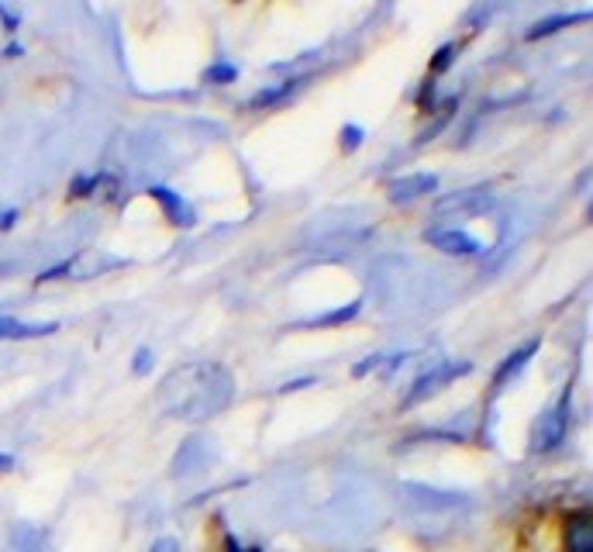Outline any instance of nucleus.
<instances>
[{
    "instance_id": "10",
    "label": "nucleus",
    "mask_w": 593,
    "mask_h": 552,
    "mask_svg": "<svg viewBox=\"0 0 593 552\" xmlns=\"http://www.w3.org/2000/svg\"><path fill=\"white\" fill-rule=\"evenodd\" d=\"M539 345H542L539 339H531V342H524L521 349H515V353H510V356L497 366V373H494V391H501V387H504L507 380H515V377L524 370L528 359L539 353Z\"/></svg>"
},
{
    "instance_id": "14",
    "label": "nucleus",
    "mask_w": 593,
    "mask_h": 552,
    "mask_svg": "<svg viewBox=\"0 0 593 552\" xmlns=\"http://www.w3.org/2000/svg\"><path fill=\"white\" fill-rule=\"evenodd\" d=\"M300 84H304V79H283V84H276V87H262V90L249 100V111H265V108L283 105V100L291 97Z\"/></svg>"
},
{
    "instance_id": "6",
    "label": "nucleus",
    "mask_w": 593,
    "mask_h": 552,
    "mask_svg": "<svg viewBox=\"0 0 593 552\" xmlns=\"http://www.w3.org/2000/svg\"><path fill=\"white\" fill-rule=\"evenodd\" d=\"M438 191V176L435 173H407L386 183V197L394 204H407V200H418L421 194H432Z\"/></svg>"
},
{
    "instance_id": "8",
    "label": "nucleus",
    "mask_w": 593,
    "mask_h": 552,
    "mask_svg": "<svg viewBox=\"0 0 593 552\" xmlns=\"http://www.w3.org/2000/svg\"><path fill=\"white\" fill-rule=\"evenodd\" d=\"M563 542H566V552H593V518H590V511H577V515L566 518Z\"/></svg>"
},
{
    "instance_id": "9",
    "label": "nucleus",
    "mask_w": 593,
    "mask_h": 552,
    "mask_svg": "<svg viewBox=\"0 0 593 552\" xmlns=\"http://www.w3.org/2000/svg\"><path fill=\"white\" fill-rule=\"evenodd\" d=\"M149 194L162 204V211H166V218L173 224H180V229H190V224H194V208L176 191H170V187H152Z\"/></svg>"
},
{
    "instance_id": "17",
    "label": "nucleus",
    "mask_w": 593,
    "mask_h": 552,
    "mask_svg": "<svg viewBox=\"0 0 593 552\" xmlns=\"http://www.w3.org/2000/svg\"><path fill=\"white\" fill-rule=\"evenodd\" d=\"M456 63V42H445L435 56H432V73H445Z\"/></svg>"
},
{
    "instance_id": "11",
    "label": "nucleus",
    "mask_w": 593,
    "mask_h": 552,
    "mask_svg": "<svg viewBox=\"0 0 593 552\" xmlns=\"http://www.w3.org/2000/svg\"><path fill=\"white\" fill-rule=\"evenodd\" d=\"M404 494L411 498L415 504L424 507H459L462 494H453V490H435V487H424V483H404Z\"/></svg>"
},
{
    "instance_id": "4",
    "label": "nucleus",
    "mask_w": 593,
    "mask_h": 552,
    "mask_svg": "<svg viewBox=\"0 0 593 552\" xmlns=\"http://www.w3.org/2000/svg\"><path fill=\"white\" fill-rule=\"evenodd\" d=\"M494 208V194L486 187H466V191H453L435 200V218H473Z\"/></svg>"
},
{
    "instance_id": "28",
    "label": "nucleus",
    "mask_w": 593,
    "mask_h": 552,
    "mask_svg": "<svg viewBox=\"0 0 593 552\" xmlns=\"http://www.w3.org/2000/svg\"><path fill=\"white\" fill-rule=\"evenodd\" d=\"M4 56H8V59H17V56H25V46H17V42H11V46L4 49Z\"/></svg>"
},
{
    "instance_id": "23",
    "label": "nucleus",
    "mask_w": 593,
    "mask_h": 552,
    "mask_svg": "<svg viewBox=\"0 0 593 552\" xmlns=\"http://www.w3.org/2000/svg\"><path fill=\"white\" fill-rule=\"evenodd\" d=\"M0 22H4L8 32H17V25H22V17H17L14 11H8L4 4H0Z\"/></svg>"
},
{
    "instance_id": "18",
    "label": "nucleus",
    "mask_w": 593,
    "mask_h": 552,
    "mask_svg": "<svg viewBox=\"0 0 593 552\" xmlns=\"http://www.w3.org/2000/svg\"><path fill=\"white\" fill-rule=\"evenodd\" d=\"M104 180V176H76L70 183V197H90L97 191V183Z\"/></svg>"
},
{
    "instance_id": "22",
    "label": "nucleus",
    "mask_w": 593,
    "mask_h": 552,
    "mask_svg": "<svg viewBox=\"0 0 593 552\" xmlns=\"http://www.w3.org/2000/svg\"><path fill=\"white\" fill-rule=\"evenodd\" d=\"M149 552H180V542L173 539V536H162V539H156L152 542V549Z\"/></svg>"
},
{
    "instance_id": "19",
    "label": "nucleus",
    "mask_w": 593,
    "mask_h": 552,
    "mask_svg": "<svg viewBox=\"0 0 593 552\" xmlns=\"http://www.w3.org/2000/svg\"><path fill=\"white\" fill-rule=\"evenodd\" d=\"M362 135H366V132H362L359 125H345V128H342V149H345V152L359 149V146H362Z\"/></svg>"
},
{
    "instance_id": "16",
    "label": "nucleus",
    "mask_w": 593,
    "mask_h": 552,
    "mask_svg": "<svg viewBox=\"0 0 593 552\" xmlns=\"http://www.w3.org/2000/svg\"><path fill=\"white\" fill-rule=\"evenodd\" d=\"M203 79H208V84H235V79H238V70L232 66V63H214L208 73H203Z\"/></svg>"
},
{
    "instance_id": "29",
    "label": "nucleus",
    "mask_w": 593,
    "mask_h": 552,
    "mask_svg": "<svg viewBox=\"0 0 593 552\" xmlns=\"http://www.w3.org/2000/svg\"><path fill=\"white\" fill-rule=\"evenodd\" d=\"M14 466V456H8V453H0V469H11Z\"/></svg>"
},
{
    "instance_id": "27",
    "label": "nucleus",
    "mask_w": 593,
    "mask_h": 552,
    "mask_svg": "<svg viewBox=\"0 0 593 552\" xmlns=\"http://www.w3.org/2000/svg\"><path fill=\"white\" fill-rule=\"evenodd\" d=\"M224 549H228V552H259V549H242V545H238V539H232V536L224 539Z\"/></svg>"
},
{
    "instance_id": "25",
    "label": "nucleus",
    "mask_w": 593,
    "mask_h": 552,
    "mask_svg": "<svg viewBox=\"0 0 593 552\" xmlns=\"http://www.w3.org/2000/svg\"><path fill=\"white\" fill-rule=\"evenodd\" d=\"M14 221H17V208H8V211H0V232L14 229Z\"/></svg>"
},
{
    "instance_id": "26",
    "label": "nucleus",
    "mask_w": 593,
    "mask_h": 552,
    "mask_svg": "<svg viewBox=\"0 0 593 552\" xmlns=\"http://www.w3.org/2000/svg\"><path fill=\"white\" fill-rule=\"evenodd\" d=\"M314 377H304V380H291V383H283V391H297V387H311Z\"/></svg>"
},
{
    "instance_id": "3",
    "label": "nucleus",
    "mask_w": 593,
    "mask_h": 552,
    "mask_svg": "<svg viewBox=\"0 0 593 552\" xmlns=\"http://www.w3.org/2000/svg\"><path fill=\"white\" fill-rule=\"evenodd\" d=\"M466 373H473V363H462V359L438 363L435 370H428V373H421V377L415 380V387H411V391H407V397H404V407H415V404H421V401H428V397H435L438 391H445L448 383L459 380V377H466Z\"/></svg>"
},
{
    "instance_id": "24",
    "label": "nucleus",
    "mask_w": 593,
    "mask_h": 552,
    "mask_svg": "<svg viewBox=\"0 0 593 552\" xmlns=\"http://www.w3.org/2000/svg\"><path fill=\"white\" fill-rule=\"evenodd\" d=\"M70 266H73V259H66V262H59V266H52V270H46L42 277H38V280H55V277H63L66 270H70Z\"/></svg>"
},
{
    "instance_id": "12",
    "label": "nucleus",
    "mask_w": 593,
    "mask_h": 552,
    "mask_svg": "<svg viewBox=\"0 0 593 552\" xmlns=\"http://www.w3.org/2000/svg\"><path fill=\"white\" fill-rule=\"evenodd\" d=\"M580 22H590V11H563V14H552V17H542V22H535V25L524 32V38H528V42H535V38L556 35L559 28L580 25Z\"/></svg>"
},
{
    "instance_id": "21",
    "label": "nucleus",
    "mask_w": 593,
    "mask_h": 552,
    "mask_svg": "<svg viewBox=\"0 0 593 552\" xmlns=\"http://www.w3.org/2000/svg\"><path fill=\"white\" fill-rule=\"evenodd\" d=\"M149 370H152V353H149V349H138V353H135V373H138V377H146Z\"/></svg>"
},
{
    "instance_id": "2",
    "label": "nucleus",
    "mask_w": 593,
    "mask_h": 552,
    "mask_svg": "<svg viewBox=\"0 0 593 552\" xmlns=\"http://www.w3.org/2000/svg\"><path fill=\"white\" fill-rule=\"evenodd\" d=\"M569 421H572V387H566V391L559 394V401L542 415L535 436H531V442H535L531 449H535V453H552V449L566 439Z\"/></svg>"
},
{
    "instance_id": "20",
    "label": "nucleus",
    "mask_w": 593,
    "mask_h": 552,
    "mask_svg": "<svg viewBox=\"0 0 593 552\" xmlns=\"http://www.w3.org/2000/svg\"><path fill=\"white\" fill-rule=\"evenodd\" d=\"M370 370H383V356H366L359 366H353V377H366Z\"/></svg>"
},
{
    "instance_id": "7",
    "label": "nucleus",
    "mask_w": 593,
    "mask_h": 552,
    "mask_svg": "<svg viewBox=\"0 0 593 552\" xmlns=\"http://www.w3.org/2000/svg\"><path fill=\"white\" fill-rule=\"evenodd\" d=\"M208 459H211V449H208V442H203L200 436L183 439L180 453H176V459H173V477L200 474V469L208 466Z\"/></svg>"
},
{
    "instance_id": "15",
    "label": "nucleus",
    "mask_w": 593,
    "mask_h": 552,
    "mask_svg": "<svg viewBox=\"0 0 593 552\" xmlns=\"http://www.w3.org/2000/svg\"><path fill=\"white\" fill-rule=\"evenodd\" d=\"M359 311H362V300H349V304H342V308H335V311H324L318 318H308V321H304V329H332V324L353 321Z\"/></svg>"
},
{
    "instance_id": "1",
    "label": "nucleus",
    "mask_w": 593,
    "mask_h": 552,
    "mask_svg": "<svg viewBox=\"0 0 593 552\" xmlns=\"http://www.w3.org/2000/svg\"><path fill=\"white\" fill-rule=\"evenodd\" d=\"M235 377L221 363H187L176 366L159 383V407L170 418H211L232 404Z\"/></svg>"
},
{
    "instance_id": "5",
    "label": "nucleus",
    "mask_w": 593,
    "mask_h": 552,
    "mask_svg": "<svg viewBox=\"0 0 593 552\" xmlns=\"http://www.w3.org/2000/svg\"><path fill=\"white\" fill-rule=\"evenodd\" d=\"M424 238H428V245H435V249H442L448 256H483L486 253V245L462 229H432V232H424Z\"/></svg>"
},
{
    "instance_id": "13",
    "label": "nucleus",
    "mask_w": 593,
    "mask_h": 552,
    "mask_svg": "<svg viewBox=\"0 0 593 552\" xmlns=\"http://www.w3.org/2000/svg\"><path fill=\"white\" fill-rule=\"evenodd\" d=\"M59 329V321H42V324H25L17 318H0V342L4 339H38V335H52Z\"/></svg>"
}]
</instances>
